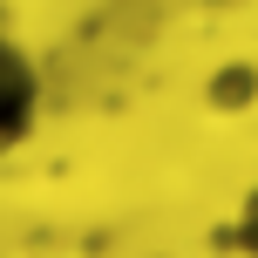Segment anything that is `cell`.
I'll return each mask as SVG.
<instances>
[{"label":"cell","mask_w":258,"mask_h":258,"mask_svg":"<svg viewBox=\"0 0 258 258\" xmlns=\"http://www.w3.org/2000/svg\"><path fill=\"white\" fill-rule=\"evenodd\" d=\"M41 122V68L27 61V48L0 27V156H14Z\"/></svg>","instance_id":"obj_1"}]
</instances>
